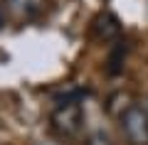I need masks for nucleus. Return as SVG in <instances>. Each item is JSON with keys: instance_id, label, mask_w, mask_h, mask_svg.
Wrapping results in <instances>:
<instances>
[{"instance_id": "obj_2", "label": "nucleus", "mask_w": 148, "mask_h": 145, "mask_svg": "<svg viewBox=\"0 0 148 145\" xmlns=\"http://www.w3.org/2000/svg\"><path fill=\"white\" fill-rule=\"evenodd\" d=\"M121 128L128 145H148V111L141 106H128L121 111Z\"/></svg>"}, {"instance_id": "obj_6", "label": "nucleus", "mask_w": 148, "mask_h": 145, "mask_svg": "<svg viewBox=\"0 0 148 145\" xmlns=\"http://www.w3.org/2000/svg\"><path fill=\"white\" fill-rule=\"evenodd\" d=\"M86 145H111V143H109V135L99 130V133H94L89 138V143H86Z\"/></svg>"}, {"instance_id": "obj_3", "label": "nucleus", "mask_w": 148, "mask_h": 145, "mask_svg": "<svg viewBox=\"0 0 148 145\" xmlns=\"http://www.w3.org/2000/svg\"><path fill=\"white\" fill-rule=\"evenodd\" d=\"M5 10L12 20L30 22L37 20L45 10V0H5Z\"/></svg>"}, {"instance_id": "obj_1", "label": "nucleus", "mask_w": 148, "mask_h": 145, "mask_svg": "<svg viewBox=\"0 0 148 145\" xmlns=\"http://www.w3.org/2000/svg\"><path fill=\"white\" fill-rule=\"evenodd\" d=\"M82 120H84V108H82L79 99L59 101L57 108L52 111V128L64 138H72V135L79 133Z\"/></svg>"}, {"instance_id": "obj_5", "label": "nucleus", "mask_w": 148, "mask_h": 145, "mask_svg": "<svg viewBox=\"0 0 148 145\" xmlns=\"http://www.w3.org/2000/svg\"><path fill=\"white\" fill-rule=\"evenodd\" d=\"M123 54H126V47L119 42L116 47H114V52H111V57H109V74L111 76H116V74H121V69H123Z\"/></svg>"}, {"instance_id": "obj_7", "label": "nucleus", "mask_w": 148, "mask_h": 145, "mask_svg": "<svg viewBox=\"0 0 148 145\" xmlns=\"http://www.w3.org/2000/svg\"><path fill=\"white\" fill-rule=\"evenodd\" d=\"M5 25V12H3V7H0V27Z\"/></svg>"}, {"instance_id": "obj_4", "label": "nucleus", "mask_w": 148, "mask_h": 145, "mask_svg": "<svg viewBox=\"0 0 148 145\" xmlns=\"http://www.w3.org/2000/svg\"><path fill=\"white\" fill-rule=\"evenodd\" d=\"M91 30H94V35L99 37L101 42H116L119 37H121V22H119V17L114 15V12L104 10V12H99V15L94 17Z\"/></svg>"}]
</instances>
